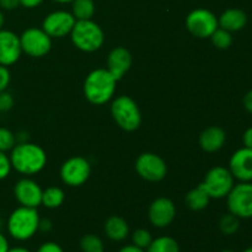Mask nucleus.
<instances>
[{"label":"nucleus","mask_w":252,"mask_h":252,"mask_svg":"<svg viewBox=\"0 0 252 252\" xmlns=\"http://www.w3.org/2000/svg\"><path fill=\"white\" fill-rule=\"evenodd\" d=\"M10 161L12 169L22 175L38 174L46 166L47 155L39 145L33 143H17L11 149Z\"/></svg>","instance_id":"nucleus-1"},{"label":"nucleus","mask_w":252,"mask_h":252,"mask_svg":"<svg viewBox=\"0 0 252 252\" xmlns=\"http://www.w3.org/2000/svg\"><path fill=\"white\" fill-rule=\"evenodd\" d=\"M219 27L229 32L241 31L248 24V15L241 9H228L218 19Z\"/></svg>","instance_id":"nucleus-19"},{"label":"nucleus","mask_w":252,"mask_h":252,"mask_svg":"<svg viewBox=\"0 0 252 252\" xmlns=\"http://www.w3.org/2000/svg\"><path fill=\"white\" fill-rule=\"evenodd\" d=\"M10 80H11V75H10L9 68L0 64V93L7 90Z\"/></svg>","instance_id":"nucleus-32"},{"label":"nucleus","mask_w":252,"mask_h":252,"mask_svg":"<svg viewBox=\"0 0 252 252\" xmlns=\"http://www.w3.org/2000/svg\"><path fill=\"white\" fill-rule=\"evenodd\" d=\"M229 213L239 219L252 218V182H240L234 185L226 196Z\"/></svg>","instance_id":"nucleus-6"},{"label":"nucleus","mask_w":252,"mask_h":252,"mask_svg":"<svg viewBox=\"0 0 252 252\" xmlns=\"http://www.w3.org/2000/svg\"><path fill=\"white\" fill-rule=\"evenodd\" d=\"M211 197L207 193L206 189H203L201 184L196 187V189H191L189 193L185 197V202H186L187 207H189L191 211L198 212L202 211V209L206 208L209 204V201H211Z\"/></svg>","instance_id":"nucleus-21"},{"label":"nucleus","mask_w":252,"mask_h":252,"mask_svg":"<svg viewBox=\"0 0 252 252\" xmlns=\"http://www.w3.org/2000/svg\"><path fill=\"white\" fill-rule=\"evenodd\" d=\"M132 65V56L125 47H116L107 57V70L116 81L121 80Z\"/></svg>","instance_id":"nucleus-17"},{"label":"nucleus","mask_w":252,"mask_h":252,"mask_svg":"<svg viewBox=\"0 0 252 252\" xmlns=\"http://www.w3.org/2000/svg\"><path fill=\"white\" fill-rule=\"evenodd\" d=\"M145 252H180L179 243L171 236H159L153 239Z\"/></svg>","instance_id":"nucleus-23"},{"label":"nucleus","mask_w":252,"mask_h":252,"mask_svg":"<svg viewBox=\"0 0 252 252\" xmlns=\"http://www.w3.org/2000/svg\"><path fill=\"white\" fill-rule=\"evenodd\" d=\"M20 6V0H0V9L2 10H15Z\"/></svg>","instance_id":"nucleus-34"},{"label":"nucleus","mask_w":252,"mask_h":252,"mask_svg":"<svg viewBox=\"0 0 252 252\" xmlns=\"http://www.w3.org/2000/svg\"><path fill=\"white\" fill-rule=\"evenodd\" d=\"M226 133L223 128L212 126L204 129L199 137V145L207 153H216L224 147Z\"/></svg>","instance_id":"nucleus-18"},{"label":"nucleus","mask_w":252,"mask_h":252,"mask_svg":"<svg viewBox=\"0 0 252 252\" xmlns=\"http://www.w3.org/2000/svg\"><path fill=\"white\" fill-rule=\"evenodd\" d=\"M80 248L83 252H105L103 241L94 234H86L81 238Z\"/></svg>","instance_id":"nucleus-26"},{"label":"nucleus","mask_w":252,"mask_h":252,"mask_svg":"<svg viewBox=\"0 0 252 252\" xmlns=\"http://www.w3.org/2000/svg\"><path fill=\"white\" fill-rule=\"evenodd\" d=\"M111 115L120 128L126 132L137 130L142 123L139 107L129 96H118L111 105Z\"/></svg>","instance_id":"nucleus-5"},{"label":"nucleus","mask_w":252,"mask_h":252,"mask_svg":"<svg viewBox=\"0 0 252 252\" xmlns=\"http://www.w3.org/2000/svg\"><path fill=\"white\" fill-rule=\"evenodd\" d=\"M0 229H1V220H0Z\"/></svg>","instance_id":"nucleus-46"},{"label":"nucleus","mask_w":252,"mask_h":252,"mask_svg":"<svg viewBox=\"0 0 252 252\" xmlns=\"http://www.w3.org/2000/svg\"><path fill=\"white\" fill-rule=\"evenodd\" d=\"M11 161H10V157L6 155V153L0 152V181L6 179L11 172Z\"/></svg>","instance_id":"nucleus-30"},{"label":"nucleus","mask_w":252,"mask_h":252,"mask_svg":"<svg viewBox=\"0 0 252 252\" xmlns=\"http://www.w3.org/2000/svg\"><path fill=\"white\" fill-rule=\"evenodd\" d=\"M20 44L24 53L33 58L46 56L52 48V37H49L43 29L31 27L24 31L20 36Z\"/></svg>","instance_id":"nucleus-8"},{"label":"nucleus","mask_w":252,"mask_h":252,"mask_svg":"<svg viewBox=\"0 0 252 252\" xmlns=\"http://www.w3.org/2000/svg\"><path fill=\"white\" fill-rule=\"evenodd\" d=\"M186 27L194 37L209 38L219 27L218 17L207 9H196L187 15Z\"/></svg>","instance_id":"nucleus-9"},{"label":"nucleus","mask_w":252,"mask_h":252,"mask_svg":"<svg viewBox=\"0 0 252 252\" xmlns=\"http://www.w3.org/2000/svg\"><path fill=\"white\" fill-rule=\"evenodd\" d=\"M53 1L59 2V4H66V2H71L73 0H53Z\"/></svg>","instance_id":"nucleus-43"},{"label":"nucleus","mask_w":252,"mask_h":252,"mask_svg":"<svg viewBox=\"0 0 252 252\" xmlns=\"http://www.w3.org/2000/svg\"><path fill=\"white\" fill-rule=\"evenodd\" d=\"M14 107V97L6 90L0 93V112H7Z\"/></svg>","instance_id":"nucleus-31"},{"label":"nucleus","mask_w":252,"mask_h":252,"mask_svg":"<svg viewBox=\"0 0 252 252\" xmlns=\"http://www.w3.org/2000/svg\"><path fill=\"white\" fill-rule=\"evenodd\" d=\"M209 38L212 39V43L214 44V47H217L218 49H228L233 44L231 32L226 31L221 27H218Z\"/></svg>","instance_id":"nucleus-27"},{"label":"nucleus","mask_w":252,"mask_h":252,"mask_svg":"<svg viewBox=\"0 0 252 252\" xmlns=\"http://www.w3.org/2000/svg\"><path fill=\"white\" fill-rule=\"evenodd\" d=\"M39 214L37 208L20 206L7 219V231L17 241L30 240L38 231Z\"/></svg>","instance_id":"nucleus-3"},{"label":"nucleus","mask_w":252,"mask_h":252,"mask_svg":"<svg viewBox=\"0 0 252 252\" xmlns=\"http://www.w3.org/2000/svg\"><path fill=\"white\" fill-rule=\"evenodd\" d=\"M75 22L76 20L71 12L59 10L47 15L42 24V29L49 37L62 38L66 34H70Z\"/></svg>","instance_id":"nucleus-12"},{"label":"nucleus","mask_w":252,"mask_h":252,"mask_svg":"<svg viewBox=\"0 0 252 252\" xmlns=\"http://www.w3.org/2000/svg\"><path fill=\"white\" fill-rule=\"evenodd\" d=\"M153 236L149 230L147 229H137L134 233L132 234V244L133 245L138 246V248L147 250L148 246L152 244Z\"/></svg>","instance_id":"nucleus-28"},{"label":"nucleus","mask_w":252,"mask_h":252,"mask_svg":"<svg viewBox=\"0 0 252 252\" xmlns=\"http://www.w3.org/2000/svg\"><path fill=\"white\" fill-rule=\"evenodd\" d=\"M176 217V207L174 202L165 197L157 198L149 207L148 218L155 228H166Z\"/></svg>","instance_id":"nucleus-13"},{"label":"nucleus","mask_w":252,"mask_h":252,"mask_svg":"<svg viewBox=\"0 0 252 252\" xmlns=\"http://www.w3.org/2000/svg\"><path fill=\"white\" fill-rule=\"evenodd\" d=\"M64 199H65V194H64L63 189H61L59 187H48L42 192V204L49 209L61 207Z\"/></svg>","instance_id":"nucleus-24"},{"label":"nucleus","mask_w":252,"mask_h":252,"mask_svg":"<svg viewBox=\"0 0 252 252\" xmlns=\"http://www.w3.org/2000/svg\"><path fill=\"white\" fill-rule=\"evenodd\" d=\"M234 180L235 179L231 175L230 170L223 166H216L207 172L204 181L201 185L211 198L219 199L228 196L235 185Z\"/></svg>","instance_id":"nucleus-7"},{"label":"nucleus","mask_w":252,"mask_h":252,"mask_svg":"<svg viewBox=\"0 0 252 252\" xmlns=\"http://www.w3.org/2000/svg\"><path fill=\"white\" fill-rule=\"evenodd\" d=\"M15 145H16V135L7 128L0 127V152H11Z\"/></svg>","instance_id":"nucleus-29"},{"label":"nucleus","mask_w":252,"mask_h":252,"mask_svg":"<svg viewBox=\"0 0 252 252\" xmlns=\"http://www.w3.org/2000/svg\"><path fill=\"white\" fill-rule=\"evenodd\" d=\"M243 252H252V248H248L246 250H244Z\"/></svg>","instance_id":"nucleus-44"},{"label":"nucleus","mask_w":252,"mask_h":252,"mask_svg":"<svg viewBox=\"0 0 252 252\" xmlns=\"http://www.w3.org/2000/svg\"><path fill=\"white\" fill-rule=\"evenodd\" d=\"M42 189L31 179H21L15 184L14 194L20 206L37 208L42 204Z\"/></svg>","instance_id":"nucleus-14"},{"label":"nucleus","mask_w":252,"mask_h":252,"mask_svg":"<svg viewBox=\"0 0 252 252\" xmlns=\"http://www.w3.org/2000/svg\"><path fill=\"white\" fill-rule=\"evenodd\" d=\"M37 252H64L63 249L61 248V245H58L57 243L53 241H47V243L42 244L38 248Z\"/></svg>","instance_id":"nucleus-33"},{"label":"nucleus","mask_w":252,"mask_h":252,"mask_svg":"<svg viewBox=\"0 0 252 252\" xmlns=\"http://www.w3.org/2000/svg\"><path fill=\"white\" fill-rule=\"evenodd\" d=\"M239 228H240V219L231 213L225 214L219 220V230L224 235H234L238 233Z\"/></svg>","instance_id":"nucleus-25"},{"label":"nucleus","mask_w":252,"mask_h":252,"mask_svg":"<svg viewBox=\"0 0 252 252\" xmlns=\"http://www.w3.org/2000/svg\"><path fill=\"white\" fill-rule=\"evenodd\" d=\"M116 79L107 69H95L91 71L84 83V95L94 105H103L115 95Z\"/></svg>","instance_id":"nucleus-2"},{"label":"nucleus","mask_w":252,"mask_h":252,"mask_svg":"<svg viewBox=\"0 0 252 252\" xmlns=\"http://www.w3.org/2000/svg\"><path fill=\"white\" fill-rule=\"evenodd\" d=\"M220 252H235V251H233V250H223V251H220Z\"/></svg>","instance_id":"nucleus-45"},{"label":"nucleus","mask_w":252,"mask_h":252,"mask_svg":"<svg viewBox=\"0 0 252 252\" xmlns=\"http://www.w3.org/2000/svg\"><path fill=\"white\" fill-rule=\"evenodd\" d=\"M51 229H52L51 220H48V219H41V220H39L38 231H43V233H46V231H49Z\"/></svg>","instance_id":"nucleus-38"},{"label":"nucleus","mask_w":252,"mask_h":252,"mask_svg":"<svg viewBox=\"0 0 252 252\" xmlns=\"http://www.w3.org/2000/svg\"><path fill=\"white\" fill-rule=\"evenodd\" d=\"M118 252H145V250H143V249H140V248H138V246L130 244V245L123 246L122 249H120V251Z\"/></svg>","instance_id":"nucleus-39"},{"label":"nucleus","mask_w":252,"mask_h":252,"mask_svg":"<svg viewBox=\"0 0 252 252\" xmlns=\"http://www.w3.org/2000/svg\"><path fill=\"white\" fill-rule=\"evenodd\" d=\"M244 106H245L248 112L252 113V89L246 94L245 97H244Z\"/></svg>","instance_id":"nucleus-37"},{"label":"nucleus","mask_w":252,"mask_h":252,"mask_svg":"<svg viewBox=\"0 0 252 252\" xmlns=\"http://www.w3.org/2000/svg\"><path fill=\"white\" fill-rule=\"evenodd\" d=\"M74 46L83 52H96L102 47L105 34L102 29L93 20H79L70 32Z\"/></svg>","instance_id":"nucleus-4"},{"label":"nucleus","mask_w":252,"mask_h":252,"mask_svg":"<svg viewBox=\"0 0 252 252\" xmlns=\"http://www.w3.org/2000/svg\"><path fill=\"white\" fill-rule=\"evenodd\" d=\"M4 22H5L4 14H2L1 9H0V30H2V26H4Z\"/></svg>","instance_id":"nucleus-42"},{"label":"nucleus","mask_w":252,"mask_h":252,"mask_svg":"<svg viewBox=\"0 0 252 252\" xmlns=\"http://www.w3.org/2000/svg\"><path fill=\"white\" fill-rule=\"evenodd\" d=\"M135 171L149 182H159L165 179L167 166L164 159L154 153H143L135 160Z\"/></svg>","instance_id":"nucleus-10"},{"label":"nucleus","mask_w":252,"mask_h":252,"mask_svg":"<svg viewBox=\"0 0 252 252\" xmlns=\"http://www.w3.org/2000/svg\"><path fill=\"white\" fill-rule=\"evenodd\" d=\"M42 2H43V0H20V5H22L24 7H27V9L38 6Z\"/></svg>","instance_id":"nucleus-36"},{"label":"nucleus","mask_w":252,"mask_h":252,"mask_svg":"<svg viewBox=\"0 0 252 252\" xmlns=\"http://www.w3.org/2000/svg\"><path fill=\"white\" fill-rule=\"evenodd\" d=\"M21 53L20 37L9 30H0V64L12 65L19 61Z\"/></svg>","instance_id":"nucleus-16"},{"label":"nucleus","mask_w":252,"mask_h":252,"mask_svg":"<svg viewBox=\"0 0 252 252\" xmlns=\"http://www.w3.org/2000/svg\"><path fill=\"white\" fill-rule=\"evenodd\" d=\"M73 7L71 14L75 17L76 21L79 20H91L95 14V2L94 0H73Z\"/></svg>","instance_id":"nucleus-22"},{"label":"nucleus","mask_w":252,"mask_h":252,"mask_svg":"<svg viewBox=\"0 0 252 252\" xmlns=\"http://www.w3.org/2000/svg\"><path fill=\"white\" fill-rule=\"evenodd\" d=\"M7 252H31L27 250L26 248H22V246H16V248H10Z\"/></svg>","instance_id":"nucleus-41"},{"label":"nucleus","mask_w":252,"mask_h":252,"mask_svg":"<svg viewBox=\"0 0 252 252\" xmlns=\"http://www.w3.org/2000/svg\"><path fill=\"white\" fill-rule=\"evenodd\" d=\"M105 233L110 240L120 243L128 236L129 226L122 217L112 216L105 221Z\"/></svg>","instance_id":"nucleus-20"},{"label":"nucleus","mask_w":252,"mask_h":252,"mask_svg":"<svg viewBox=\"0 0 252 252\" xmlns=\"http://www.w3.org/2000/svg\"><path fill=\"white\" fill-rule=\"evenodd\" d=\"M91 174L90 162L83 157H74L63 162L61 167L62 181L70 187L85 184Z\"/></svg>","instance_id":"nucleus-11"},{"label":"nucleus","mask_w":252,"mask_h":252,"mask_svg":"<svg viewBox=\"0 0 252 252\" xmlns=\"http://www.w3.org/2000/svg\"><path fill=\"white\" fill-rule=\"evenodd\" d=\"M229 170L234 179L240 182H252V149L243 147L229 160Z\"/></svg>","instance_id":"nucleus-15"},{"label":"nucleus","mask_w":252,"mask_h":252,"mask_svg":"<svg viewBox=\"0 0 252 252\" xmlns=\"http://www.w3.org/2000/svg\"><path fill=\"white\" fill-rule=\"evenodd\" d=\"M243 143H244V147L249 148V149H252V127L248 128V129L244 132Z\"/></svg>","instance_id":"nucleus-35"},{"label":"nucleus","mask_w":252,"mask_h":252,"mask_svg":"<svg viewBox=\"0 0 252 252\" xmlns=\"http://www.w3.org/2000/svg\"><path fill=\"white\" fill-rule=\"evenodd\" d=\"M9 249V241L5 238V235H2V234L0 233V252H7Z\"/></svg>","instance_id":"nucleus-40"}]
</instances>
